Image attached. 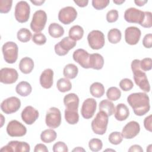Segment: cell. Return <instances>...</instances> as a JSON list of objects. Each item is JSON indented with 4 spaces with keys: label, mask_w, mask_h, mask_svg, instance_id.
Instances as JSON below:
<instances>
[{
    "label": "cell",
    "mask_w": 152,
    "mask_h": 152,
    "mask_svg": "<svg viewBox=\"0 0 152 152\" xmlns=\"http://www.w3.org/2000/svg\"><path fill=\"white\" fill-rule=\"evenodd\" d=\"M127 102L137 116L144 115L150 109L149 97L145 93H131L128 96Z\"/></svg>",
    "instance_id": "cell-1"
},
{
    "label": "cell",
    "mask_w": 152,
    "mask_h": 152,
    "mask_svg": "<svg viewBox=\"0 0 152 152\" xmlns=\"http://www.w3.org/2000/svg\"><path fill=\"white\" fill-rule=\"evenodd\" d=\"M140 61L134 59L131 62V69L133 72L134 80L135 84L145 92H149L150 90V85L147 79V75L140 68Z\"/></svg>",
    "instance_id": "cell-2"
},
{
    "label": "cell",
    "mask_w": 152,
    "mask_h": 152,
    "mask_svg": "<svg viewBox=\"0 0 152 152\" xmlns=\"http://www.w3.org/2000/svg\"><path fill=\"white\" fill-rule=\"evenodd\" d=\"M108 115L103 111L99 110L94 119L91 122L93 131L98 135H103L107 129L108 125Z\"/></svg>",
    "instance_id": "cell-3"
},
{
    "label": "cell",
    "mask_w": 152,
    "mask_h": 152,
    "mask_svg": "<svg viewBox=\"0 0 152 152\" xmlns=\"http://www.w3.org/2000/svg\"><path fill=\"white\" fill-rule=\"evenodd\" d=\"M2 51L5 61L8 64H14L18 58V48L13 42H7L2 47Z\"/></svg>",
    "instance_id": "cell-4"
},
{
    "label": "cell",
    "mask_w": 152,
    "mask_h": 152,
    "mask_svg": "<svg viewBox=\"0 0 152 152\" xmlns=\"http://www.w3.org/2000/svg\"><path fill=\"white\" fill-rule=\"evenodd\" d=\"M47 21V15L45 11L39 10L36 11L33 15L30 23L31 29L36 33H40L46 25Z\"/></svg>",
    "instance_id": "cell-5"
},
{
    "label": "cell",
    "mask_w": 152,
    "mask_h": 152,
    "mask_svg": "<svg viewBox=\"0 0 152 152\" xmlns=\"http://www.w3.org/2000/svg\"><path fill=\"white\" fill-rule=\"evenodd\" d=\"M30 13V7L27 2L20 1L18 2L15 7L14 15L16 20L21 23L28 21Z\"/></svg>",
    "instance_id": "cell-6"
},
{
    "label": "cell",
    "mask_w": 152,
    "mask_h": 152,
    "mask_svg": "<svg viewBox=\"0 0 152 152\" xmlns=\"http://www.w3.org/2000/svg\"><path fill=\"white\" fill-rule=\"evenodd\" d=\"M87 40L89 46L94 50L102 49L105 43L104 34L97 30H92L88 33Z\"/></svg>",
    "instance_id": "cell-7"
},
{
    "label": "cell",
    "mask_w": 152,
    "mask_h": 152,
    "mask_svg": "<svg viewBox=\"0 0 152 152\" xmlns=\"http://www.w3.org/2000/svg\"><path fill=\"white\" fill-rule=\"evenodd\" d=\"M45 122L48 127L52 129L59 126L61 123V113L59 109L55 107H50L46 112Z\"/></svg>",
    "instance_id": "cell-8"
},
{
    "label": "cell",
    "mask_w": 152,
    "mask_h": 152,
    "mask_svg": "<svg viewBox=\"0 0 152 152\" xmlns=\"http://www.w3.org/2000/svg\"><path fill=\"white\" fill-rule=\"evenodd\" d=\"M21 107L20 100L15 96L10 97L4 100L1 104V109L5 114L16 112Z\"/></svg>",
    "instance_id": "cell-9"
},
{
    "label": "cell",
    "mask_w": 152,
    "mask_h": 152,
    "mask_svg": "<svg viewBox=\"0 0 152 152\" xmlns=\"http://www.w3.org/2000/svg\"><path fill=\"white\" fill-rule=\"evenodd\" d=\"M76 41L69 37H65L55 45V52L59 56H64L76 46Z\"/></svg>",
    "instance_id": "cell-10"
},
{
    "label": "cell",
    "mask_w": 152,
    "mask_h": 152,
    "mask_svg": "<svg viewBox=\"0 0 152 152\" xmlns=\"http://www.w3.org/2000/svg\"><path fill=\"white\" fill-rule=\"evenodd\" d=\"M7 132L12 137H23L27 132L26 127L17 120L11 121L7 125Z\"/></svg>",
    "instance_id": "cell-11"
},
{
    "label": "cell",
    "mask_w": 152,
    "mask_h": 152,
    "mask_svg": "<svg viewBox=\"0 0 152 152\" xmlns=\"http://www.w3.org/2000/svg\"><path fill=\"white\" fill-rule=\"evenodd\" d=\"M77 17L76 10L71 6L62 8L58 13V19L64 24H69L76 19Z\"/></svg>",
    "instance_id": "cell-12"
},
{
    "label": "cell",
    "mask_w": 152,
    "mask_h": 152,
    "mask_svg": "<svg viewBox=\"0 0 152 152\" xmlns=\"http://www.w3.org/2000/svg\"><path fill=\"white\" fill-rule=\"evenodd\" d=\"M144 18V12L131 7L126 10L124 13V19L130 23H137L141 24Z\"/></svg>",
    "instance_id": "cell-13"
},
{
    "label": "cell",
    "mask_w": 152,
    "mask_h": 152,
    "mask_svg": "<svg viewBox=\"0 0 152 152\" xmlns=\"http://www.w3.org/2000/svg\"><path fill=\"white\" fill-rule=\"evenodd\" d=\"M30 150V147L27 142L18 141H11L0 150L4 152H28Z\"/></svg>",
    "instance_id": "cell-14"
},
{
    "label": "cell",
    "mask_w": 152,
    "mask_h": 152,
    "mask_svg": "<svg viewBox=\"0 0 152 152\" xmlns=\"http://www.w3.org/2000/svg\"><path fill=\"white\" fill-rule=\"evenodd\" d=\"M97 102L93 98H87L83 103L81 108V114L86 119L91 118L96 110Z\"/></svg>",
    "instance_id": "cell-15"
},
{
    "label": "cell",
    "mask_w": 152,
    "mask_h": 152,
    "mask_svg": "<svg viewBox=\"0 0 152 152\" xmlns=\"http://www.w3.org/2000/svg\"><path fill=\"white\" fill-rule=\"evenodd\" d=\"M18 77V74L14 68H3L0 71V81L3 84H13L16 82Z\"/></svg>",
    "instance_id": "cell-16"
},
{
    "label": "cell",
    "mask_w": 152,
    "mask_h": 152,
    "mask_svg": "<svg viewBox=\"0 0 152 152\" xmlns=\"http://www.w3.org/2000/svg\"><path fill=\"white\" fill-rule=\"evenodd\" d=\"M140 131V124L134 121L127 123L123 128L121 135L125 139H132L136 137Z\"/></svg>",
    "instance_id": "cell-17"
},
{
    "label": "cell",
    "mask_w": 152,
    "mask_h": 152,
    "mask_svg": "<svg viewBox=\"0 0 152 152\" xmlns=\"http://www.w3.org/2000/svg\"><path fill=\"white\" fill-rule=\"evenodd\" d=\"M141 32L137 27L131 26L127 27L125 30V42L130 45L137 44L140 39Z\"/></svg>",
    "instance_id": "cell-18"
},
{
    "label": "cell",
    "mask_w": 152,
    "mask_h": 152,
    "mask_svg": "<svg viewBox=\"0 0 152 152\" xmlns=\"http://www.w3.org/2000/svg\"><path fill=\"white\" fill-rule=\"evenodd\" d=\"M39 112L31 106H26L22 111V120L27 125H32L39 118Z\"/></svg>",
    "instance_id": "cell-19"
},
{
    "label": "cell",
    "mask_w": 152,
    "mask_h": 152,
    "mask_svg": "<svg viewBox=\"0 0 152 152\" xmlns=\"http://www.w3.org/2000/svg\"><path fill=\"white\" fill-rule=\"evenodd\" d=\"M73 59L77 62L81 67L88 69L89 66L90 54L83 49H78L75 50L72 55Z\"/></svg>",
    "instance_id": "cell-20"
},
{
    "label": "cell",
    "mask_w": 152,
    "mask_h": 152,
    "mask_svg": "<svg viewBox=\"0 0 152 152\" xmlns=\"http://www.w3.org/2000/svg\"><path fill=\"white\" fill-rule=\"evenodd\" d=\"M53 71L52 69H45L40 76V84L42 87L46 89L51 88L53 85Z\"/></svg>",
    "instance_id": "cell-21"
},
{
    "label": "cell",
    "mask_w": 152,
    "mask_h": 152,
    "mask_svg": "<svg viewBox=\"0 0 152 152\" xmlns=\"http://www.w3.org/2000/svg\"><path fill=\"white\" fill-rule=\"evenodd\" d=\"M64 104L66 109L78 110L79 97L75 93H69L64 96Z\"/></svg>",
    "instance_id": "cell-22"
},
{
    "label": "cell",
    "mask_w": 152,
    "mask_h": 152,
    "mask_svg": "<svg viewBox=\"0 0 152 152\" xmlns=\"http://www.w3.org/2000/svg\"><path fill=\"white\" fill-rule=\"evenodd\" d=\"M104 65L103 57L99 53H94L90 54L89 66L90 68L99 70L101 69Z\"/></svg>",
    "instance_id": "cell-23"
},
{
    "label": "cell",
    "mask_w": 152,
    "mask_h": 152,
    "mask_svg": "<svg viewBox=\"0 0 152 152\" xmlns=\"http://www.w3.org/2000/svg\"><path fill=\"white\" fill-rule=\"evenodd\" d=\"M129 115V110L128 107L124 103L117 104L115 110V118L116 120L123 121L126 120Z\"/></svg>",
    "instance_id": "cell-24"
},
{
    "label": "cell",
    "mask_w": 152,
    "mask_h": 152,
    "mask_svg": "<svg viewBox=\"0 0 152 152\" xmlns=\"http://www.w3.org/2000/svg\"><path fill=\"white\" fill-rule=\"evenodd\" d=\"M33 60L29 57H24L22 58L19 63V69L21 72L28 74L30 73L34 68Z\"/></svg>",
    "instance_id": "cell-25"
},
{
    "label": "cell",
    "mask_w": 152,
    "mask_h": 152,
    "mask_svg": "<svg viewBox=\"0 0 152 152\" xmlns=\"http://www.w3.org/2000/svg\"><path fill=\"white\" fill-rule=\"evenodd\" d=\"M15 91L20 96L22 97H26L31 93L32 87L30 83L27 81H23L20 82L16 86Z\"/></svg>",
    "instance_id": "cell-26"
},
{
    "label": "cell",
    "mask_w": 152,
    "mask_h": 152,
    "mask_svg": "<svg viewBox=\"0 0 152 152\" xmlns=\"http://www.w3.org/2000/svg\"><path fill=\"white\" fill-rule=\"evenodd\" d=\"M48 33L49 35L53 38H59L64 34L63 27L56 23H51L48 27Z\"/></svg>",
    "instance_id": "cell-27"
},
{
    "label": "cell",
    "mask_w": 152,
    "mask_h": 152,
    "mask_svg": "<svg viewBox=\"0 0 152 152\" xmlns=\"http://www.w3.org/2000/svg\"><path fill=\"white\" fill-rule=\"evenodd\" d=\"M99 110L104 112L108 116H111L115 113V107L114 104L110 100L104 99L99 103Z\"/></svg>",
    "instance_id": "cell-28"
},
{
    "label": "cell",
    "mask_w": 152,
    "mask_h": 152,
    "mask_svg": "<svg viewBox=\"0 0 152 152\" xmlns=\"http://www.w3.org/2000/svg\"><path fill=\"white\" fill-rule=\"evenodd\" d=\"M69 37L74 41L80 40L84 35V30L82 27L79 25L73 26L69 30Z\"/></svg>",
    "instance_id": "cell-29"
},
{
    "label": "cell",
    "mask_w": 152,
    "mask_h": 152,
    "mask_svg": "<svg viewBox=\"0 0 152 152\" xmlns=\"http://www.w3.org/2000/svg\"><path fill=\"white\" fill-rule=\"evenodd\" d=\"M78 73V67L73 64H68L65 66L63 70V74L65 78L69 79L75 78Z\"/></svg>",
    "instance_id": "cell-30"
},
{
    "label": "cell",
    "mask_w": 152,
    "mask_h": 152,
    "mask_svg": "<svg viewBox=\"0 0 152 152\" xmlns=\"http://www.w3.org/2000/svg\"><path fill=\"white\" fill-rule=\"evenodd\" d=\"M90 92L93 97L100 98L104 94V86L99 82L93 83L90 87Z\"/></svg>",
    "instance_id": "cell-31"
},
{
    "label": "cell",
    "mask_w": 152,
    "mask_h": 152,
    "mask_svg": "<svg viewBox=\"0 0 152 152\" xmlns=\"http://www.w3.org/2000/svg\"><path fill=\"white\" fill-rule=\"evenodd\" d=\"M57 137L56 132L52 129H45L40 134L41 140L45 143H50L54 141Z\"/></svg>",
    "instance_id": "cell-32"
},
{
    "label": "cell",
    "mask_w": 152,
    "mask_h": 152,
    "mask_svg": "<svg viewBox=\"0 0 152 152\" xmlns=\"http://www.w3.org/2000/svg\"><path fill=\"white\" fill-rule=\"evenodd\" d=\"M65 119L69 124H76L79 121V115L78 113V110H68L65 109Z\"/></svg>",
    "instance_id": "cell-33"
},
{
    "label": "cell",
    "mask_w": 152,
    "mask_h": 152,
    "mask_svg": "<svg viewBox=\"0 0 152 152\" xmlns=\"http://www.w3.org/2000/svg\"><path fill=\"white\" fill-rule=\"evenodd\" d=\"M122 37L121 31L116 28L110 29L107 33V39L110 43L112 44H116L119 43Z\"/></svg>",
    "instance_id": "cell-34"
},
{
    "label": "cell",
    "mask_w": 152,
    "mask_h": 152,
    "mask_svg": "<svg viewBox=\"0 0 152 152\" xmlns=\"http://www.w3.org/2000/svg\"><path fill=\"white\" fill-rule=\"evenodd\" d=\"M58 90L62 93H65L69 91L72 88L71 81L66 78H61L59 79L56 83Z\"/></svg>",
    "instance_id": "cell-35"
},
{
    "label": "cell",
    "mask_w": 152,
    "mask_h": 152,
    "mask_svg": "<svg viewBox=\"0 0 152 152\" xmlns=\"http://www.w3.org/2000/svg\"><path fill=\"white\" fill-rule=\"evenodd\" d=\"M17 36L19 41L25 43L28 42L30 40L32 34L28 29L26 28H22L18 31Z\"/></svg>",
    "instance_id": "cell-36"
},
{
    "label": "cell",
    "mask_w": 152,
    "mask_h": 152,
    "mask_svg": "<svg viewBox=\"0 0 152 152\" xmlns=\"http://www.w3.org/2000/svg\"><path fill=\"white\" fill-rule=\"evenodd\" d=\"M106 96L109 100L116 101L121 96V90L116 87H109L106 91Z\"/></svg>",
    "instance_id": "cell-37"
},
{
    "label": "cell",
    "mask_w": 152,
    "mask_h": 152,
    "mask_svg": "<svg viewBox=\"0 0 152 152\" xmlns=\"http://www.w3.org/2000/svg\"><path fill=\"white\" fill-rule=\"evenodd\" d=\"M88 147L91 151L96 152L102 150L103 143L102 140L99 138H92L88 142Z\"/></svg>",
    "instance_id": "cell-38"
},
{
    "label": "cell",
    "mask_w": 152,
    "mask_h": 152,
    "mask_svg": "<svg viewBox=\"0 0 152 152\" xmlns=\"http://www.w3.org/2000/svg\"><path fill=\"white\" fill-rule=\"evenodd\" d=\"M109 142L113 145L119 144L123 140V137L121 135V132L115 131L110 133L108 138Z\"/></svg>",
    "instance_id": "cell-39"
},
{
    "label": "cell",
    "mask_w": 152,
    "mask_h": 152,
    "mask_svg": "<svg viewBox=\"0 0 152 152\" xmlns=\"http://www.w3.org/2000/svg\"><path fill=\"white\" fill-rule=\"evenodd\" d=\"M120 88L124 91L131 90L134 87L132 81L129 78H124L119 83Z\"/></svg>",
    "instance_id": "cell-40"
},
{
    "label": "cell",
    "mask_w": 152,
    "mask_h": 152,
    "mask_svg": "<svg viewBox=\"0 0 152 152\" xmlns=\"http://www.w3.org/2000/svg\"><path fill=\"white\" fill-rule=\"evenodd\" d=\"M12 0H0V12L8 13L12 7Z\"/></svg>",
    "instance_id": "cell-41"
},
{
    "label": "cell",
    "mask_w": 152,
    "mask_h": 152,
    "mask_svg": "<svg viewBox=\"0 0 152 152\" xmlns=\"http://www.w3.org/2000/svg\"><path fill=\"white\" fill-rule=\"evenodd\" d=\"M33 42L37 45H43L46 42V37L42 33H34L32 37Z\"/></svg>",
    "instance_id": "cell-42"
},
{
    "label": "cell",
    "mask_w": 152,
    "mask_h": 152,
    "mask_svg": "<svg viewBox=\"0 0 152 152\" xmlns=\"http://www.w3.org/2000/svg\"><path fill=\"white\" fill-rule=\"evenodd\" d=\"M93 7L97 10H101L105 8L110 3L109 0H93Z\"/></svg>",
    "instance_id": "cell-43"
},
{
    "label": "cell",
    "mask_w": 152,
    "mask_h": 152,
    "mask_svg": "<svg viewBox=\"0 0 152 152\" xmlns=\"http://www.w3.org/2000/svg\"><path fill=\"white\" fill-rule=\"evenodd\" d=\"M142 27L145 28H150L152 26V14L150 11L144 12V18L140 24Z\"/></svg>",
    "instance_id": "cell-44"
},
{
    "label": "cell",
    "mask_w": 152,
    "mask_h": 152,
    "mask_svg": "<svg viewBox=\"0 0 152 152\" xmlns=\"http://www.w3.org/2000/svg\"><path fill=\"white\" fill-rule=\"evenodd\" d=\"M140 68L144 71H148L152 68V59L150 58H145L140 61Z\"/></svg>",
    "instance_id": "cell-45"
},
{
    "label": "cell",
    "mask_w": 152,
    "mask_h": 152,
    "mask_svg": "<svg viewBox=\"0 0 152 152\" xmlns=\"http://www.w3.org/2000/svg\"><path fill=\"white\" fill-rule=\"evenodd\" d=\"M118 11L116 10H111L106 14V20L109 23H114L118 20Z\"/></svg>",
    "instance_id": "cell-46"
},
{
    "label": "cell",
    "mask_w": 152,
    "mask_h": 152,
    "mask_svg": "<svg viewBox=\"0 0 152 152\" xmlns=\"http://www.w3.org/2000/svg\"><path fill=\"white\" fill-rule=\"evenodd\" d=\"M53 152H67L68 151L66 144L62 141H58L53 145Z\"/></svg>",
    "instance_id": "cell-47"
},
{
    "label": "cell",
    "mask_w": 152,
    "mask_h": 152,
    "mask_svg": "<svg viewBox=\"0 0 152 152\" xmlns=\"http://www.w3.org/2000/svg\"><path fill=\"white\" fill-rule=\"evenodd\" d=\"M142 45L146 48H151L152 46V34L148 33L145 35L142 40Z\"/></svg>",
    "instance_id": "cell-48"
},
{
    "label": "cell",
    "mask_w": 152,
    "mask_h": 152,
    "mask_svg": "<svg viewBox=\"0 0 152 152\" xmlns=\"http://www.w3.org/2000/svg\"><path fill=\"white\" fill-rule=\"evenodd\" d=\"M152 115H150L149 116H147L144 120V126L146 130L151 132L152 131Z\"/></svg>",
    "instance_id": "cell-49"
},
{
    "label": "cell",
    "mask_w": 152,
    "mask_h": 152,
    "mask_svg": "<svg viewBox=\"0 0 152 152\" xmlns=\"http://www.w3.org/2000/svg\"><path fill=\"white\" fill-rule=\"evenodd\" d=\"M34 152H48V149L46 146L43 144H37L34 147Z\"/></svg>",
    "instance_id": "cell-50"
},
{
    "label": "cell",
    "mask_w": 152,
    "mask_h": 152,
    "mask_svg": "<svg viewBox=\"0 0 152 152\" xmlns=\"http://www.w3.org/2000/svg\"><path fill=\"white\" fill-rule=\"evenodd\" d=\"M128 151L131 152H143V149L141 148V147L140 145L138 144H135L130 147V148L128 149Z\"/></svg>",
    "instance_id": "cell-51"
},
{
    "label": "cell",
    "mask_w": 152,
    "mask_h": 152,
    "mask_svg": "<svg viewBox=\"0 0 152 152\" xmlns=\"http://www.w3.org/2000/svg\"><path fill=\"white\" fill-rule=\"evenodd\" d=\"M74 2L80 7H86L88 3V0H74Z\"/></svg>",
    "instance_id": "cell-52"
},
{
    "label": "cell",
    "mask_w": 152,
    "mask_h": 152,
    "mask_svg": "<svg viewBox=\"0 0 152 152\" xmlns=\"http://www.w3.org/2000/svg\"><path fill=\"white\" fill-rule=\"evenodd\" d=\"M30 2L31 3H33L34 5H42L45 2V0H39V1H37V0H31Z\"/></svg>",
    "instance_id": "cell-53"
},
{
    "label": "cell",
    "mask_w": 152,
    "mask_h": 152,
    "mask_svg": "<svg viewBox=\"0 0 152 152\" xmlns=\"http://www.w3.org/2000/svg\"><path fill=\"white\" fill-rule=\"evenodd\" d=\"M148 2V1H141V0H135L134 2L135 4L139 7H142L143 6L145 3H147Z\"/></svg>",
    "instance_id": "cell-54"
},
{
    "label": "cell",
    "mask_w": 152,
    "mask_h": 152,
    "mask_svg": "<svg viewBox=\"0 0 152 152\" xmlns=\"http://www.w3.org/2000/svg\"><path fill=\"white\" fill-rule=\"evenodd\" d=\"M125 0H113V3H115V4H117V5H121L122 3L125 2Z\"/></svg>",
    "instance_id": "cell-55"
},
{
    "label": "cell",
    "mask_w": 152,
    "mask_h": 152,
    "mask_svg": "<svg viewBox=\"0 0 152 152\" xmlns=\"http://www.w3.org/2000/svg\"><path fill=\"white\" fill-rule=\"evenodd\" d=\"M85 151V150L83 148H81L80 147H78L72 150V151Z\"/></svg>",
    "instance_id": "cell-56"
}]
</instances>
